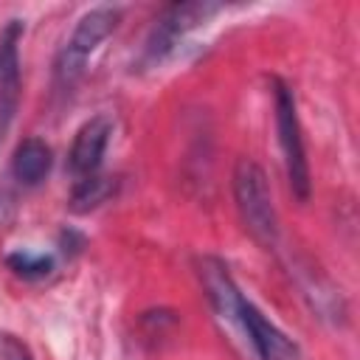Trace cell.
I'll return each instance as SVG.
<instances>
[{
	"mask_svg": "<svg viewBox=\"0 0 360 360\" xmlns=\"http://www.w3.org/2000/svg\"><path fill=\"white\" fill-rule=\"evenodd\" d=\"M20 37H22L20 20H11L0 34V141L8 132L20 101V59H17Z\"/></svg>",
	"mask_w": 360,
	"mask_h": 360,
	"instance_id": "obj_5",
	"label": "cell"
},
{
	"mask_svg": "<svg viewBox=\"0 0 360 360\" xmlns=\"http://www.w3.org/2000/svg\"><path fill=\"white\" fill-rule=\"evenodd\" d=\"M0 354L3 360H34L31 349L14 335H0Z\"/></svg>",
	"mask_w": 360,
	"mask_h": 360,
	"instance_id": "obj_12",
	"label": "cell"
},
{
	"mask_svg": "<svg viewBox=\"0 0 360 360\" xmlns=\"http://www.w3.org/2000/svg\"><path fill=\"white\" fill-rule=\"evenodd\" d=\"M233 200H236V211L242 217L245 231L259 245L273 248L278 239L276 205L270 197L264 169L250 158H239L233 166Z\"/></svg>",
	"mask_w": 360,
	"mask_h": 360,
	"instance_id": "obj_1",
	"label": "cell"
},
{
	"mask_svg": "<svg viewBox=\"0 0 360 360\" xmlns=\"http://www.w3.org/2000/svg\"><path fill=\"white\" fill-rule=\"evenodd\" d=\"M200 278L205 287V295L211 301V307L219 312V318H239V307H242V292L236 290L228 267L219 259H202L200 262Z\"/></svg>",
	"mask_w": 360,
	"mask_h": 360,
	"instance_id": "obj_8",
	"label": "cell"
},
{
	"mask_svg": "<svg viewBox=\"0 0 360 360\" xmlns=\"http://www.w3.org/2000/svg\"><path fill=\"white\" fill-rule=\"evenodd\" d=\"M118 20H121V11H118V8H112V6H98V8L87 11V14L76 22L70 39H68V42L62 45V51L56 53L53 73H56L59 87H73V82L82 76V70H84V65H87V56L115 31Z\"/></svg>",
	"mask_w": 360,
	"mask_h": 360,
	"instance_id": "obj_2",
	"label": "cell"
},
{
	"mask_svg": "<svg viewBox=\"0 0 360 360\" xmlns=\"http://www.w3.org/2000/svg\"><path fill=\"white\" fill-rule=\"evenodd\" d=\"M51 163H53V155H51V146L39 138H25L17 149H14V158H11V172L14 177L22 183V186H37L48 177L51 172Z\"/></svg>",
	"mask_w": 360,
	"mask_h": 360,
	"instance_id": "obj_9",
	"label": "cell"
},
{
	"mask_svg": "<svg viewBox=\"0 0 360 360\" xmlns=\"http://www.w3.org/2000/svg\"><path fill=\"white\" fill-rule=\"evenodd\" d=\"M6 264L20 278H45L53 270V256L48 253H31V250H14L6 256Z\"/></svg>",
	"mask_w": 360,
	"mask_h": 360,
	"instance_id": "obj_11",
	"label": "cell"
},
{
	"mask_svg": "<svg viewBox=\"0 0 360 360\" xmlns=\"http://www.w3.org/2000/svg\"><path fill=\"white\" fill-rule=\"evenodd\" d=\"M110 132H112V121L107 115H96V118H90L79 127V132L73 138V146H70V155H68L70 172L79 180L96 174V169L101 166Z\"/></svg>",
	"mask_w": 360,
	"mask_h": 360,
	"instance_id": "obj_7",
	"label": "cell"
},
{
	"mask_svg": "<svg viewBox=\"0 0 360 360\" xmlns=\"http://www.w3.org/2000/svg\"><path fill=\"white\" fill-rule=\"evenodd\" d=\"M239 321L262 360H301L298 346L276 323H270L248 298L239 307Z\"/></svg>",
	"mask_w": 360,
	"mask_h": 360,
	"instance_id": "obj_6",
	"label": "cell"
},
{
	"mask_svg": "<svg viewBox=\"0 0 360 360\" xmlns=\"http://www.w3.org/2000/svg\"><path fill=\"white\" fill-rule=\"evenodd\" d=\"M115 177H104V174H90L82 177L70 194V211L76 214H87L93 208H98L101 202H107L115 194Z\"/></svg>",
	"mask_w": 360,
	"mask_h": 360,
	"instance_id": "obj_10",
	"label": "cell"
},
{
	"mask_svg": "<svg viewBox=\"0 0 360 360\" xmlns=\"http://www.w3.org/2000/svg\"><path fill=\"white\" fill-rule=\"evenodd\" d=\"M276 129H278V143L284 152V166H287V180L292 194L304 202L309 200V163L304 152V138H301V121L295 110V96L292 90L276 79Z\"/></svg>",
	"mask_w": 360,
	"mask_h": 360,
	"instance_id": "obj_3",
	"label": "cell"
},
{
	"mask_svg": "<svg viewBox=\"0 0 360 360\" xmlns=\"http://www.w3.org/2000/svg\"><path fill=\"white\" fill-rule=\"evenodd\" d=\"M219 6L217 3H180V6H172L152 28V37L146 42V56L155 62V59H163L174 45L177 39L191 31L197 22L208 20Z\"/></svg>",
	"mask_w": 360,
	"mask_h": 360,
	"instance_id": "obj_4",
	"label": "cell"
}]
</instances>
